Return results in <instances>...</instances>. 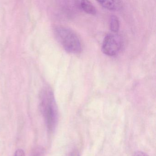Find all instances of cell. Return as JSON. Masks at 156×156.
<instances>
[{
	"label": "cell",
	"instance_id": "1",
	"mask_svg": "<svg viewBox=\"0 0 156 156\" xmlns=\"http://www.w3.org/2000/svg\"><path fill=\"white\" fill-rule=\"evenodd\" d=\"M39 106L47 129L53 132L58 121V110L54 95L49 87L42 89L39 96Z\"/></svg>",
	"mask_w": 156,
	"mask_h": 156
},
{
	"label": "cell",
	"instance_id": "2",
	"mask_svg": "<svg viewBox=\"0 0 156 156\" xmlns=\"http://www.w3.org/2000/svg\"><path fill=\"white\" fill-rule=\"evenodd\" d=\"M54 34L58 42L66 51L74 54L81 52V41L73 30L67 27L58 26L54 29Z\"/></svg>",
	"mask_w": 156,
	"mask_h": 156
},
{
	"label": "cell",
	"instance_id": "3",
	"mask_svg": "<svg viewBox=\"0 0 156 156\" xmlns=\"http://www.w3.org/2000/svg\"><path fill=\"white\" fill-rule=\"evenodd\" d=\"M121 44L119 36L114 34H108L102 43V51L108 56H115L119 52Z\"/></svg>",
	"mask_w": 156,
	"mask_h": 156
},
{
	"label": "cell",
	"instance_id": "4",
	"mask_svg": "<svg viewBox=\"0 0 156 156\" xmlns=\"http://www.w3.org/2000/svg\"><path fill=\"white\" fill-rule=\"evenodd\" d=\"M103 8L110 11H117L122 8V2L119 1H98Z\"/></svg>",
	"mask_w": 156,
	"mask_h": 156
},
{
	"label": "cell",
	"instance_id": "5",
	"mask_svg": "<svg viewBox=\"0 0 156 156\" xmlns=\"http://www.w3.org/2000/svg\"><path fill=\"white\" fill-rule=\"evenodd\" d=\"M79 2L80 7L85 12L91 15H95L96 14V9L90 2L88 1H81Z\"/></svg>",
	"mask_w": 156,
	"mask_h": 156
},
{
	"label": "cell",
	"instance_id": "6",
	"mask_svg": "<svg viewBox=\"0 0 156 156\" xmlns=\"http://www.w3.org/2000/svg\"><path fill=\"white\" fill-rule=\"evenodd\" d=\"M110 28L114 33H117L119 30V21L118 18L115 16H112L110 18Z\"/></svg>",
	"mask_w": 156,
	"mask_h": 156
},
{
	"label": "cell",
	"instance_id": "7",
	"mask_svg": "<svg viewBox=\"0 0 156 156\" xmlns=\"http://www.w3.org/2000/svg\"><path fill=\"white\" fill-rule=\"evenodd\" d=\"M14 156H25V152L22 149H18L15 151Z\"/></svg>",
	"mask_w": 156,
	"mask_h": 156
},
{
	"label": "cell",
	"instance_id": "8",
	"mask_svg": "<svg viewBox=\"0 0 156 156\" xmlns=\"http://www.w3.org/2000/svg\"><path fill=\"white\" fill-rule=\"evenodd\" d=\"M133 156H149L147 154L142 151H137L135 152Z\"/></svg>",
	"mask_w": 156,
	"mask_h": 156
},
{
	"label": "cell",
	"instance_id": "9",
	"mask_svg": "<svg viewBox=\"0 0 156 156\" xmlns=\"http://www.w3.org/2000/svg\"><path fill=\"white\" fill-rule=\"evenodd\" d=\"M35 152H36L34 153V156H41L42 154L41 150L40 149L37 150V151H36Z\"/></svg>",
	"mask_w": 156,
	"mask_h": 156
}]
</instances>
